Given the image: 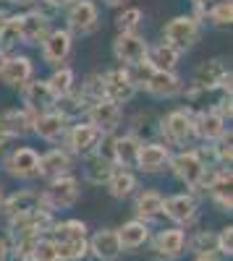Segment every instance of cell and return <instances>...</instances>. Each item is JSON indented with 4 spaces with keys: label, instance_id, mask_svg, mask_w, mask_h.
Returning <instances> with one entry per match:
<instances>
[{
    "label": "cell",
    "instance_id": "46",
    "mask_svg": "<svg viewBox=\"0 0 233 261\" xmlns=\"http://www.w3.org/2000/svg\"><path fill=\"white\" fill-rule=\"evenodd\" d=\"M102 6H105V8L121 11V8H126V6H131V0H102Z\"/></svg>",
    "mask_w": 233,
    "mask_h": 261
},
{
    "label": "cell",
    "instance_id": "29",
    "mask_svg": "<svg viewBox=\"0 0 233 261\" xmlns=\"http://www.w3.org/2000/svg\"><path fill=\"white\" fill-rule=\"evenodd\" d=\"M121 253L123 248L113 227H102L89 235V256H95L97 261H118Z\"/></svg>",
    "mask_w": 233,
    "mask_h": 261
},
{
    "label": "cell",
    "instance_id": "34",
    "mask_svg": "<svg viewBox=\"0 0 233 261\" xmlns=\"http://www.w3.org/2000/svg\"><path fill=\"white\" fill-rule=\"evenodd\" d=\"M202 24H209L215 29H230L233 24V0H220L202 11Z\"/></svg>",
    "mask_w": 233,
    "mask_h": 261
},
{
    "label": "cell",
    "instance_id": "42",
    "mask_svg": "<svg viewBox=\"0 0 233 261\" xmlns=\"http://www.w3.org/2000/svg\"><path fill=\"white\" fill-rule=\"evenodd\" d=\"M39 3H45L48 8H53L58 13V11H66L71 3H76V0H39Z\"/></svg>",
    "mask_w": 233,
    "mask_h": 261
},
{
    "label": "cell",
    "instance_id": "5",
    "mask_svg": "<svg viewBox=\"0 0 233 261\" xmlns=\"http://www.w3.org/2000/svg\"><path fill=\"white\" fill-rule=\"evenodd\" d=\"M53 18L55 11L48 8L45 3H37L32 11H21L18 13V29H21V45L24 47H39L45 37L53 32Z\"/></svg>",
    "mask_w": 233,
    "mask_h": 261
},
{
    "label": "cell",
    "instance_id": "43",
    "mask_svg": "<svg viewBox=\"0 0 233 261\" xmlns=\"http://www.w3.org/2000/svg\"><path fill=\"white\" fill-rule=\"evenodd\" d=\"M11 258V241L6 232H0V261H8Z\"/></svg>",
    "mask_w": 233,
    "mask_h": 261
},
{
    "label": "cell",
    "instance_id": "10",
    "mask_svg": "<svg viewBox=\"0 0 233 261\" xmlns=\"http://www.w3.org/2000/svg\"><path fill=\"white\" fill-rule=\"evenodd\" d=\"M63 29L71 37H89L100 29V8L95 0H76L63 11Z\"/></svg>",
    "mask_w": 233,
    "mask_h": 261
},
{
    "label": "cell",
    "instance_id": "11",
    "mask_svg": "<svg viewBox=\"0 0 233 261\" xmlns=\"http://www.w3.org/2000/svg\"><path fill=\"white\" fill-rule=\"evenodd\" d=\"M136 94H139V89H136V81H134L129 68L113 65V68L102 71V99H110L113 105L123 107Z\"/></svg>",
    "mask_w": 233,
    "mask_h": 261
},
{
    "label": "cell",
    "instance_id": "47",
    "mask_svg": "<svg viewBox=\"0 0 233 261\" xmlns=\"http://www.w3.org/2000/svg\"><path fill=\"white\" fill-rule=\"evenodd\" d=\"M11 146H13V141H11V139H6V136H0V157H3V154H6V151H8Z\"/></svg>",
    "mask_w": 233,
    "mask_h": 261
},
{
    "label": "cell",
    "instance_id": "21",
    "mask_svg": "<svg viewBox=\"0 0 233 261\" xmlns=\"http://www.w3.org/2000/svg\"><path fill=\"white\" fill-rule=\"evenodd\" d=\"M171 157H173V149L165 146L160 139L144 141L142 149H139L136 172H142V175H160V172H165L168 165H171Z\"/></svg>",
    "mask_w": 233,
    "mask_h": 261
},
{
    "label": "cell",
    "instance_id": "51",
    "mask_svg": "<svg viewBox=\"0 0 233 261\" xmlns=\"http://www.w3.org/2000/svg\"><path fill=\"white\" fill-rule=\"evenodd\" d=\"M3 199H6V191H3V186H0V206H3Z\"/></svg>",
    "mask_w": 233,
    "mask_h": 261
},
{
    "label": "cell",
    "instance_id": "1",
    "mask_svg": "<svg viewBox=\"0 0 233 261\" xmlns=\"http://www.w3.org/2000/svg\"><path fill=\"white\" fill-rule=\"evenodd\" d=\"M48 235L53 238L60 261H84L89 256V227L84 220H76V217L55 220Z\"/></svg>",
    "mask_w": 233,
    "mask_h": 261
},
{
    "label": "cell",
    "instance_id": "31",
    "mask_svg": "<svg viewBox=\"0 0 233 261\" xmlns=\"http://www.w3.org/2000/svg\"><path fill=\"white\" fill-rule=\"evenodd\" d=\"M144 63L150 65L152 71H162V73H176L178 63H181V53L176 47H171L168 42H155V45L147 47V58Z\"/></svg>",
    "mask_w": 233,
    "mask_h": 261
},
{
    "label": "cell",
    "instance_id": "19",
    "mask_svg": "<svg viewBox=\"0 0 233 261\" xmlns=\"http://www.w3.org/2000/svg\"><path fill=\"white\" fill-rule=\"evenodd\" d=\"M37 209H45L42 204V193L37 188H18L13 193H8L3 199V206H0V217H3L6 222L11 220H18V217H27Z\"/></svg>",
    "mask_w": 233,
    "mask_h": 261
},
{
    "label": "cell",
    "instance_id": "23",
    "mask_svg": "<svg viewBox=\"0 0 233 261\" xmlns=\"http://www.w3.org/2000/svg\"><path fill=\"white\" fill-rule=\"evenodd\" d=\"M71 120L66 115H60L58 110H50V113H42V115H34V123H32V134L45 141L50 146H58L63 141V136H66Z\"/></svg>",
    "mask_w": 233,
    "mask_h": 261
},
{
    "label": "cell",
    "instance_id": "12",
    "mask_svg": "<svg viewBox=\"0 0 233 261\" xmlns=\"http://www.w3.org/2000/svg\"><path fill=\"white\" fill-rule=\"evenodd\" d=\"M189 86H197V89H228L230 92V65L223 58L202 60L194 68Z\"/></svg>",
    "mask_w": 233,
    "mask_h": 261
},
{
    "label": "cell",
    "instance_id": "3",
    "mask_svg": "<svg viewBox=\"0 0 233 261\" xmlns=\"http://www.w3.org/2000/svg\"><path fill=\"white\" fill-rule=\"evenodd\" d=\"M131 76L136 81V89L150 94L152 99H176L183 92V79L178 73L152 71L147 63H139L136 68H131Z\"/></svg>",
    "mask_w": 233,
    "mask_h": 261
},
{
    "label": "cell",
    "instance_id": "30",
    "mask_svg": "<svg viewBox=\"0 0 233 261\" xmlns=\"http://www.w3.org/2000/svg\"><path fill=\"white\" fill-rule=\"evenodd\" d=\"M81 162V180L89 183V186H105L110 180V175L115 172V165L110 157L100 154V151H95V154L79 160Z\"/></svg>",
    "mask_w": 233,
    "mask_h": 261
},
{
    "label": "cell",
    "instance_id": "45",
    "mask_svg": "<svg viewBox=\"0 0 233 261\" xmlns=\"http://www.w3.org/2000/svg\"><path fill=\"white\" fill-rule=\"evenodd\" d=\"M189 3H192V13L202 21V11H204L209 3H213V0H189Z\"/></svg>",
    "mask_w": 233,
    "mask_h": 261
},
{
    "label": "cell",
    "instance_id": "18",
    "mask_svg": "<svg viewBox=\"0 0 233 261\" xmlns=\"http://www.w3.org/2000/svg\"><path fill=\"white\" fill-rule=\"evenodd\" d=\"M84 120L92 123L102 136H113L121 130V123H123V107L113 105L110 99H97L87 107L84 113Z\"/></svg>",
    "mask_w": 233,
    "mask_h": 261
},
{
    "label": "cell",
    "instance_id": "7",
    "mask_svg": "<svg viewBox=\"0 0 233 261\" xmlns=\"http://www.w3.org/2000/svg\"><path fill=\"white\" fill-rule=\"evenodd\" d=\"M39 193H42V204H45L48 212L53 214L66 212V209H74L81 199V180L76 175H63V178L48 180Z\"/></svg>",
    "mask_w": 233,
    "mask_h": 261
},
{
    "label": "cell",
    "instance_id": "6",
    "mask_svg": "<svg viewBox=\"0 0 233 261\" xmlns=\"http://www.w3.org/2000/svg\"><path fill=\"white\" fill-rule=\"evenodd\" d=\"M202 32H204V24L194 13H181V16H173L162 27V42H168V45L183 55L202 39Z\"/></svg>",
    "mask_w": 233,
    "mask_h": 261
},
{
    "label": "cell",
    "instance_id": "17",
    "mask_svg": "<svg viewBox=\"0 0 233 261\" xmlns=\"http://www.w3.org/2000/svg\"><path fill=\"white\" fill-rule=\"evenodd\" d=\"M21 107L24 110H29L32 115H42V113H50L55 110V105H58V97L55 92L50 89V84L45 79H32L29 84L21 86Z\"/></svg>",
    "mask_w": 233,
    "mask_h": 261
},
{
    "label": "cell",
    "instance_id": "13",
    "mask_svg": "<svg viewBox=\"0 0 233 261\" xmlns=\"http://www.w3.org/2000/svg\"><path fill=\"white\" fill-rule=\"evenodd\" d=\"M162 217L171 220L173 227H189L197 222L199 217V199L189 191L173 193V196H165V206H162Z\"/></svg>",
    "mask_w": 233,
    "mask_h": 261
},
{
    "label": "cell",
    "instance_id": "4",
    "mask_svg": "<svg viewBox=\"0 0 233 261\" xmlns=\"http://www.w3.org/2000/svg\"><path fill=\"white\" fill-rule=\"evenodd\" d=\"M168 170L173 172V178L178 183L186 186L189 193H194L199 196L202 193V186H204V178H207V165L202 162V157L197 154V149H178L173 151V157H171V165H168Z\"/></svg>",
    "mask_w": 233,
    "mask_h": 261
},
{
    "label": "cell",
    "instance_id": "40",
    "mask_svg": "<svg viewBox=\"0 0 233 261\" xmlns=\"http://www.w3.org/2000/svg\"><path fill=\"white\" fill-rule=\"evenodd\" d=\"M32 258H34V261H60V258H58V251H55V243H53L50 235H42L39 241L34 243Z\"/></svg>",
    "mask_w": 233,
    "mask_h": 261
},
{
    "label": "cell",
    "instance_id": "28",
    "mask_svg": "<svg viewBox=\"0 0 233 261\" xmlns=\"http://www.w3.org/2000/svg\"><path fill=\"white\" fill-rule=\"evenodd\" d=\"M228 130V120L218 110H202L194 113V136L199 144H215L223 134Z\"/></svg>",
    "mask_w": 233,
    "mask_h": 261
},
{
    "label": "cell",
    "instance_id": "37",
    "mask_svg": "<svg viewBox=\"0 0 233 261\" xmlns=\"http://www.w3.org/2000/svg\"><path fill=\"white\" fill-rule=\"evenodd\" d=\"M186 248L194 256L204 253H218V235L213 230H197L192 238H186Z\"/></svg>",
    "mask_w": 233,
    "mask_h": 261
},
{
    "label": "cell",
    "instance_id": "33",
    "mask_svg": "<svg viewBox=\"0 0 233 261\" xmlns=\"http://www.w3.org/2000/svg\"><path fill=\"white\" fill-rule=\"evenodd\" d=\"M105 188H108L110 199H115V201H126V199H131V196L139 191V175H136L134 170L115 167V172L110 175V180L105 183Z\"/></svg>",
    "mask_w": 233,
    "mask_h": 261
},
{
    "label": "cell",
    "instance_id": "8",
    "mask_svg": "<svg viewBox=\"0 0 233 261\" xmlns=\"http://www.w3.org/2000/svg\"><path fill=\"white\" fill-rule=\"evenodd\" d=\"M0 167L13 180H21V183L39 180V151L34 146H11L0 157Z\"/></svg>",
    "mask_w": 233,
    "mask_h": 261
},
{
    "label": "cell",
    "instance_id": "20",
    "mask_svg": "<svg viewBox=\"0 0 233 261\" xmlns=\"http://www.w3.org/2000/svg\"><path fill=\"white\" fill-rule=\"evenodd\" d=\"M152 246H150V256L157 261H176L186 253V230L181 227H165L160 230L155 238H150Z\"/></svg>",
    "mask_w": 233,
    "mask_h": 261
},
{
    "label": "cell",
    "instance_id": "14",
    "mask_svg": "<svg viewBox=\"0 0 233 261\" xmlns=\"http://www.w3.org/2000/svg\"><path fill=\"white\" fill-rule=\"evenodd\" d=\"M71 53H74V37L63 27H53V32L39 45L42 63H45L50 71L53 68H60V65H66L68 58H71Z\"/></svg>",
    "mask_w": 233,
    "mask_h": 261
},
{
    "label": "cell",
    "instance_id": "48",
    "mask_svg": "<svg viewBox=\"0 0 233 261\" xmlns=\"http://www.w3.org/2000/svg\"><path fill=\"white\" fill-rule=\"evenodd\" d=\"M194 261H223L220 253H204V256H194Z\"/></svg>",
    "mask_w": 233,
    "mask_h": 261
},
{
    "label": "cell",
    "instance_id": "38",
    "mask_svg": "<svg viewBox=\"0 0 233 261\" xmlns=\"http://www.w3.org/2000/svg\"><path fill=\"white\" fill-rule=\"evenodd\" d=\"M209 151H213L215 167H230V162H233V136H230V128L215 144H209Z\"/></svg>",
    "mask_w": 233,
    "mask_h": 261
},
{
    "label": "cell",
    "instance_id": "26",
    "mask_svg": "<svg viewBox=\"0 0 233 261\" xmlns=\"http://www.w3.org/2000/svg\"><path fill=\"white\" fill-rule=\"evenodd\" d=\"M32 123L34 115L24 107H8V110H0V136H6L11 141L24 139L32 134Z\"/></svg>",
    "mask_w": 233,
    "mask_h": 261
},
{
    "label": "cell",
    "instance_id": "16",
    "mask_svg": "<svg viewBox=\"0 0 233 261\" xmlns=\"http://www.w3.org/2000/svg\"><path fill=\"white\" fill-rule=\"evenodd\" d=\"M147 47H150V42L144 39V34H115L113 39V58L121 68H136L139 63H144L147 58Z\"/></svg>",
    "mask_w": 233,
    "mask_h": 261
},
{
    "label": "cell",
    "instance_id": "41",
    "mask_svg": "<svg viewBox=\"0 0 233 261\" xmlns=\"http://www.w3.org/2000/svg\"><path fill=\"white\" fill-rule=\"evenodd\" d=\"M215 235H218V253L220 256H230L233 253V227L223 225Z\"/></svg>",
    "mask_w": 233,
    "mask_h": 261
},
{
    "label": "cell",
    "instance_id": "50",
    "mask_svg": "<svg viewBox=\"0 0 233 261\" xmlns=\"http://www.w3.org/2000/svg\"><path fill=\"white\" fill-rule=\"evenodd\" d=\"M6 18H8V13L0 16V37H3V24H6Z\"/></svg>",
    "mask_w": 233,
    "mask_h": 261
},
{
    "label": "cell",
    "instance_id": "15",
    "mask_svg": "<svg viewBox=\"0 0 233 261\" xmlns=\"http://www.w3.org/2000/svg\"><path fill=\"white\" fill-rule=\"evenodd\" d=\"M230 186H233V172L230 167H213L204 178L202 193H207V199L218 206V212H228L233 209V196H230Z\"/></svg>",
    "mask_w": 233,
    "mask_h": 261
},
{
    "label": "cell",
    "instance_id": "49",
    "mask_svg": "<svg viewBox=\"0 0 233 261\" xmlns=\"http://www.w3.org/2000/svg\"><path fill=\"white\" fill-rule=\"evenodd\" d=\"M8 58H11V53H6V50H0V73H3V68H6V63H8Z\"/></svg>",
    "mask_w": 233,
    "mask_h": 261
},
{
    "label": "cell",
    "instance_id": "44",
    "mask_svg": "<svg viewBox=\"0 0 233 261\" xmlns=\"http://www.w3.org/2000/svg\"><path fill=\"white\" fill-rule=\"evenodd\" d=\"M8 6H13V8H21V11H32L39 0H6Z\"/></svg>",
    "mask_w": 233,
    "mask_h": 261
},
{
    "label": "cell",
    "instance_id": "27",
    "mask_svg": "<svg viewBox=\"0 0 233 261\" xmlns=\"http://www.w3.org/2000/svg\"><path fill=\"white\" fill-rule=\"evenodd\" d=\"M144 141H139L134 134H115L113 144H110V154H113V165L123 167V170H134L136 172V162H139V149Z\"/></svg>",
    "mask_w": 233,
    "mask_h": 261
},
{
    "label": "cell",
    "instance_id": "39",
    "mask_svg": "<svg viewBox=\"0 0 233 261\" xmlns=\"http://www.w3.org/2000/svg\"><path fill=\"white\" fill-rule=\"evenodd\" d=\"M21 45V29H18V13H8L3 24V37H0V50L13 53Z\"/></svg>",
    "mask_w": 233,
    "mask_h": 261
},
{
    "label": "cell",
    "instance_id": "9",
    "mask_svg": "<svg viewBox=\"0 0 233 261\" xmlns=\"http://www.w3.org/2000/svg\"><path fill=\"white\" fill-rule=\"evenodd\" d=\"M100 141H102V134L92 123H87V120L81 118V120H74L68 125V130H66V136H63L60 146L66 149L74 160H84V157L95 154Z\"/></svg>",
    "mask_w": 233,
    "mask_h": 261
},
{
    "label": "cell",
    "instance_id": "2",
    "mask_svg": "<svg viewBox=\"0 0 233 261\" xmlns=\"http://www.w3.org/2000/svg\"><path fill=\"white\" fill-rule=\"evenodd\" d=\"M157 136L171 149H192L197 144L194 136V113L189 107H173L157 120Z\"/></svg>",
    "mask_w": 233,
    "mask_h": 261
},
{
    "label": "cell",
    "instance_id": "36",
    "mask_svg": "<svg viewBox=\"0 0 233 261\" xmlns=\"http://www.w3.org/2000/svg\"><path fill=\"white\" fill-rule=\"evenodd\" d=\"M144 27V11L136 6H126L115 13V29L121 34H139V29Z\"/></svg>",
    "mask_w": 233,
    "mask_h": 261
},
{
    "label": "cell",
    "instance_id": "35",
    "mask_svg": "<svg viewBox=\"0 0 233 261\" xmlns=\"http://www.w3.org/2000/svg\"><path fill=\"white\" fill-rule=\"evenodd\" d=\"M45 81L50 84V89L55 92V97L60 99V97H66V94H71L76 89V71L66 63V65H60V68H53Z\"/></svg>",
    "mask_w": 233,
    "mask_h": 261
},
{
    "label": "cell",
    "instance_id": "25",
    "mask_svg": "<svg viewBox=\"0 0 233 261\" xmlns=\"http://www.w3.org/2000/svg\"><path fill=\"white\" fill-rule=\"evenodd\" d=\"M32 79H34V60L29 55L11 53L3 73H0V84L8 86V89H21V86L29 84Z\"/></svg>",
    "mask_w": 233,
    "mask_h": 261
},
{
    "label": "cell",
    "instance_id": "52",
    "mask_svg": "<svg viewBox=\"0 0 233 261\" xmlns=\"http://www.w3.org/2000/svg\"><path fill=\"white\" fill-rule=\"evenodd\" d=\"M18 261H34V258H18Z\"/></svg>",
    "mask_w": 233,
    "mask_h": 261
},
{
    "label": "cell",
    "instance_id": "24",
    "mask_svg": "<svg viewBox=\"0 0 233 261\" xmlns=\"http://www.w3.org/2000/svg\"><path fill=\"white\" fill-rule=\"evenodd\" d=\"M131 199H134V220H142L147 225H152L162 217L165 196L157 188H139Z\"/></svg>",
    "mask_w": 233,
    "mask_h": 261
},
{
    "label": "cell",
    "instance_id": "22",
    "mask_svg": "<svg viewBox=\"0 0 233 261\" xmlns=\"http://www.w3.org/2000/svg\"><path fill=\"white\" fill-rule=\"evenodd\" d=\"M74 170H76V160L60 144L45 149L39 154V180H45V183L63 178V175H74Z\"/></svg>",
    "mask_w": 233,
    "mask_h": 261
},
{
    "label": "cell",
    "instance_id": "32",
    "mask_svg": "<svg viewBox=\"0 0 233 261\" xmlns=\"http://www.w3.org/2000/svg\"><path fill=\"white\" fill-rule=\"evenodd\" d=\"M115 232H118V241H121L123 251H139L150 243V238H152V227L142 220H134V217L129 222H123Z\"/></svg>",
    "mask_w": 233,
    "mask_h": 261
}]
</instances>
